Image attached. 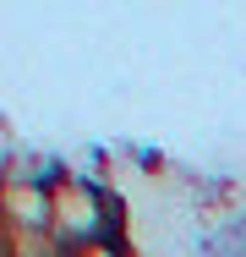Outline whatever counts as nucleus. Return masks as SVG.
<instances>
[{
    "label": "nucleus",
    "mask_w": 246,
    "mask_h": 257,
    "mask_svg": "<svg viewBox=\"0 0 246 257\" xmlns=\"http://www.w3.org/2000/svg\"><path fill=\"white\" fill-rule=\"evenodd\" d=\"M66 257H115V246L109 241H88V246H71Z\"/></svg>",
    "instance_id": "nucleus-1"
}]
</instances>
